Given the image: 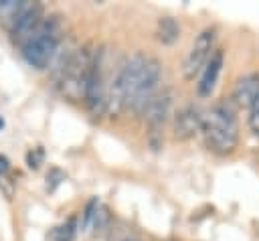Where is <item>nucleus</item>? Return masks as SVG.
<instances>
[{
  "mask_svg": "<svg viewBox=\"0 0 259 241\" xmlns=\"http://www.w3.org/2000/svg\"><path fill=\"white\" fill-rule=\"evenodd\" d=\"M162 77V65L154 55L134 53L117 71L111 85V103L109 111L134 109L142 115L150 97L158 91Z\"/></svg>",
  "mask_w": 259,
  "mask_h": 241,
  "instance_id": "obj_1",
  "label": "nucleus"
},
{
  "mask_svg": "<svg viewBox=\"0 0 259 241\" xmlns=\"http://www.w3.org/2000/svg\"><path fill=\"white\" fill-rule=\"evenodd\" d=\"M202 136L210 152L219 156L233 154L239 144V122L233 101H217L202 115Z\"/></svg>",
  "mask_w": 259,
  "mask_h": 241,
  "instance_id": "obj_2",
  "label": "nucleus"
},
{
  "mask_svg": "<svg viewBox=\"0 0 259 241\" xmlns=\"http://www.w3.org/2000/svg\"><path fill=\"white\" fill-rule=\"evenodd\" d=\"M63 41V24L59 16H47L38 28L20 45L24 61L34 69H47L55 59Z\"/></svg>",
  "mask_w": 259,
  "mask_h": 241,
  "instance_id": "obj_3",
  "label": "nucleus"
},
{
  "mask_svg": "<svg viewBox=\"0 0 259 241\" xmlns=\"http://www.w3.org/2000/svg\"><path fill=\"white\" fill-rule=\"evenodd\" d=\"M95 51H91V45H83L69 53L65 61L59 67V91L69 101H79L85 97L91 65H93Z\"/></svg>",
  "mask_w": 259,
  "mask_h": 241,
  "instance_id": "obj_4",
  "label": "nucleus"
},
{
  "mask_svg": "<svg viewBox=\"0 0 259 241\" xmlns=\"http://www.w3.org/2000/svg\"><path fill=\"white\" fill-rule=\"evenodd\" d=\"M111 85L113 79L109 77V61H107V49L101 47L99 51H95L93 57V65H91V75H89V83H87V91H85V105L89 109L91 115L101 117L109 111V103H111Z\"/></svg>",
  "mask_w": 259,
  "mask_h": 241,
  "instance_id": "obj_5",
  "label": "nucleus"
},
{
  "mask_svg": "<svg viewBox=\"0 0 259 241\" xmlns=\"http://www.w3.org/2000/svg\"><path fill=\"white\" fill-rule=\"evenodd\" d=\"M214 38H217V32L210 26L196 34L190 51L186 53L184 65H182V73H184V77L188 81H192L204 69V65L208 63L210 55L214 53Z\"/></svg>",
  "mask_w": 259,
  "mask_h": 241,
  "instance_id": "obj_6",
  "label": "nucleus"
},
{
  "mask_svg": "<svg viewBox=\"0 0 259 241\" xmlns=\"http://www.w3.org/2000/svg\"><path fill=\"white\" fill-rule=\"evenodd\" d=\"M42 4L40 2H18L12 18H10V32L18 45H22L42 22Z\"/></svg>",
  "mask_w": 259,
  "mask_h": 241,
  "instance_id": "obj_7",
  "label": "nucleus"
},
{
  "mask_svg": "<svg viewBox=\"0 0 259 241\" xmlns=\"http://www.w3.org/2000/svg\"><path fill=\"white\" fill-rule=\"evenodd\" d=\"M170 103H172V95L168 89H162V91H156L150 101L146 103L142 115L146 117V124L150 128V136H152V142L154 138L160 136V130L164 128V122L168 119V113H170Z\"/></svg>",
  "mask_w": 259,
  "mask_h": 241,
  "instance_id": "obj_8",
  "label": "nucleus"
},
{
  "mask_svg": "<svg viewBox=\"0 0 259 241\" xmlns=\"http://www.w3.org/2000/svg\"><path fill=\"white\" fill-rule=\"evenodd\" d=\"M202 130V113L192 103L180 107L174 115V140L186 142Z\"/></svg>",
  "mask_w": 259,
  "mask_h": 241,
  "instance_id": "obj_9",
  "label": "nucleus"
},
{
  "mask_svg": "<svg viewBox=\"0 0 259 241\" xmlns=\"http://www.w3.org/2000/svg\"><path fill=\"white\" fill-rule=\"evenodd\" d=\"M223 63H225V53H223V49H214V53L210 55L208 63H206L204 69L200 71V79H198V85H196V91H198L200 97H208V95L212 93V89L217 87V81H219Z\"/></svg>",
  "mask_w": 259,
  "mask_h": 241,
  "instance_id": "obj_10",
  "label": "nucleus"
},
{
  "mask_svg": "<svg viewBox=\"0 0 259 241\" xmlns=\"http://www.w3.org/2000/svg\"><path fill=\"white\" fill-rule=\"evenodd\" d=\"M259 95V73H247L239 77L233 89V103L237 107H251L255 97Z\"/></svg>",
  "mask_w": 259,
  "mask_h": 241,
  "instance_id": "obj_11",
  "label": "nucleus"
},
{
  "mask_svg": "<svg viewBox=\"0 0 259 241\" xmlns=\"http://www.w3.org/2000/svg\"><path fill=\"white\" fill-rule=\"evenodd\" d=\"M156 36L162 45H174L180 36V24L172 18V16H164L158 20V28H156Z\"/></svg>",
  "mask_w": 259,
  "mask_h": 241,
  "instance_id": "obj_12",
  "label": "nucleus"
},
{
  "mask_svg": "<svg viewBox=\"0 0 259 241\" xmlns=\"http://www.w3.org/2000/svg\"><path fill=\"white\" fill-rule=\"evenodd\" d=\"M75 233H77V221H75V217H69L65 225H61L59 229H55V235H57L59 241H71L75 237Z\"/></svg>",
  "mask_w": 259,
  "mask_h": 241,
  "instance_id": "obj_13",
  "label": "nucleus"
},
{
  "mask_svg": "<svg viewBox=\"0 0 259 241\" xmlns=\"http://www.w3.org/2000/svg\"><path fill=\"white\" fill-rule=\"evenodd\" d=\"M249 128L259 138V95L255 97V101L249 107Z\"/></svg>",
  "mask_w": 259,
  "mask_h": 241,
  "instance_id": "obj_14",
  "label": "nucleus"
},
{
  "mask_svg": "<svg viewBox=\"0 0 259 241\" xmlns=\"http://www.w3.org/2000/svg\"><path fill=\"white\" fill-rule=\"evenodd\" d=\"M42 158H45V152H42V148H40V146H36V148H32V150H28V152H26V164H28V168L36 170V168L40 166Z\"/></svg>",
  "mask_w": 259,
  "mask_h": 241,
  "instance_id": "obj_15",
  "label": "nucleus"
},
{
  "mask_svg": "<svg viewBox=\"0 0 259 241\" xmlns=\"http://www.w3.org/2000/svg\"><path fill=\"white\" fill-rule=\"evenodd\" d=\"M61 180H65V174L59 168H51L49 174H47V188L49 190H55L61 184Z\"/></svg>",
  "mask_w": 259,
  "mask_h": 241,
  "instance_id": "obj_16",
  "label": "nucleus"
},
{
  "mask_svg": "<svg viewBox=\"0 0 259 241\" xmlns=\"http://www.w3.org/2000/svg\"><path fill=\"white\" fill-rule=\"evenodd\" d=\"M8 170H10V162H8V158H6V156H0V176H4Z\"/></svg>",
  "mask_w": 259,
  "mask_h": 241,
  "instance_id": "obj_17",
  "label": "nucleus"
},
{
  "mask_svg": "<svg viewBox=\"0 0 259 241\" xmlns=\"http://www.w3.org/2000/svg\"><path fill=\"white\" fill-rule=\"evenodd\" d=\"M2 128H4V119L0 117V130H2Z\"/></svg>",
  "mask_w": 259,
  "mask_h": 241,
  "instance_id": "obj_18",
  "label": "nucleus"
},
{
  "mask_svg": "<svg viewBox=\"0 0 259 241\" xmlns=\"http://www.w3.org/2000/svg\"><path fill=\"white\" fill-rule=\"evenodd\" d=\"M125 241H136V239H125Z\"/></svg>",
  "mask_w": 259,
  "mask_h": 241,
  "instance_id": "obj_19",
  "label": "nucleus"
}]
</instances>
